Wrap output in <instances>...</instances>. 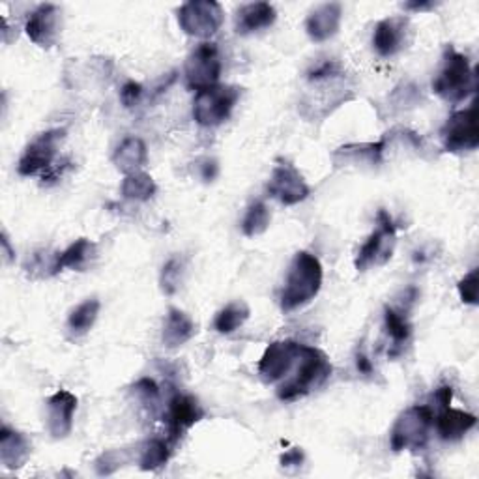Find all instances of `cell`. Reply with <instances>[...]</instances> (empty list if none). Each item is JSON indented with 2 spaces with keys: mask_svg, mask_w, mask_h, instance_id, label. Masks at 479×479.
Returning <instances> with one entry per match:
<instances>
[{
  "mask_svg": "<svg viewBox=\"0 0 479 479\" xmlns=\"http://www.w3.org/2000/svg\"><path fill=\"white\" fill-rule=\"evenodd\" d=\"M322 278L324 271L321 260L311 253L298 251L289 266L285 287L281 290V310L290 313L315 300V296L321 292Z\"/></svg>",
  "mask_w": 479,
  "mask_h": 479,
  "instance_id": "cell-1",
  "label": "cell"
},
{
  "mask_svg": "<svg viewBox=\"0 0 479 479\" xmlns=\"http://www.w3.org/2000/svg\"><path fill=\"white\" fill-rule=\"evenodd\" d=\"M331 376V363L328 356L313 347L300 345V354L294 372L280 386L278 397L281 401H294L319 390Z\"/></svg>",
  "mask_w": 479,
  "mask_h": 479,
  "instance_id": "cell-2",
  "label": "cell"
},
{
  "mask_svg": "<svg viewBox=\"0 0 479 479\" xmlns=\"http://www.w3.org/2000/svg\"><path fill=\"white\" fill-rule=\"evenodd\" d=\"M477 88L475 70L470 66L468 56L448 46L443 51L442 67L433 81V90L450 104H461Z\"/></svg>",
  "mask_w": 479,
  "mask_h": 479,
  "instance_id": "cell-3",
  "label": "cell"
},
{
  "mask_svg": "<svg viewBox=\"0 0 479 479\" xmlns=\"http://www.w3.org/2000/svg\"><path fill=\"white\" fill-rule=\"evenodd\" d=\"M433 425H434V410L431 406L416 404L404 410L392 429L393 452L422 450L429 440V433Z\"/></svg>",
  "mask_w": 479,
  "mask_h": 479,
  "instance_id": "cell-4",
  "label": "cell"
},
{
  "mask_svg": "<svg viewBox=\"0 0 479 479\" xmlns=\"http://www.w3.org/2000/svg\"><path fill=\"white\" fill-rule=\"evenodd\" d=\"M240 99V88L216 85L199 90L193 101V118L204 127H216L229 120Z\"/></svg>",
  "mask_w": 479,
  "mask_h": 479,
  "instance_id": "cell-5",
  "label": "cell"
},
{
  "mask_svg": "<svg viewBox=\"0 0 479 479\" xmlns=\"http://www.w3.org/2000/svg\"><path fill=\"white\" fill-rule=\"evenodd\" d=\"M397 227L386 210H381L376 216V229L367 238V242L362 246L356 257V270L365 271L371 266H382L392 259Z\"/></svg>",
  "mask_w": 479,
  "mask_h": 479,
  "instance_id": "cell-6",
  "label": "cell"
},
{
  "mask_svg": "<svg viewBox=\"0 0 479 479\" xmlns=\"http://www.w3.org/2000/svg\"><path fill=\"white\" fill-rule=\"evenodd\" d=\"M221 55L214 42H202L197 46L186 62V81L195 92L216 87L221 77Z\"/></svg>",
  "mask_w": 479,
  "mask_h": 479,
  "instance_id": "cell-7",
  "label": "cell"
},
{
  "mask_svg": "<svg viewBox=\"0 0 479 479\" xmlns=\"http://www.w3.org/2000/svg\"><path fill=\"white\" fill-rule=\"evenodd\" d=\"M223 23V8L212 0H193L178 10L180 28L195 38H210Z\"/></svg>",
  "mask_w": 479,
  "mask_h": 479,
  "instance_id": "cell-8",
  "label": "cell"
},
{
  "mask_svg": "<svg viewBox=\"0 0 479 479\" xmlns=\"http://www.w3.org/2000/svg\"><path fill=\"white\" fill-rule=\"evenodd\" d=\"M442 145L448 152H470L479 145L475 106L454 113L440 129Z\"/></svg>",
  "mask_w": 479,
  "mask_h": 479,
  "instance_id": "cell-9",
  "label": "cell"
},
{
  "mask_svg": "<svg viewBox=\"0 0 479 479\" xmlns=\"http://www.w3.org/2000/svg\"><path fill=\"white\" fill-rule=\"evenodd\" d=\"M64 139V129H51L42 135H38L23 152L17 170L23 177L38 175L42 170H47L53 167L56 148L60 141Z\"/></svg>",
  "mask_w": 479,
  "mask_h": 479,
  "instance_id": "cell-10",
  "label": "cell"
},
{
  "mask_svg": "<svg viewBox=\"0 0 479 479\" xmlns=\"http://www.w3.org/2000/svg\"><path fill=\"white\" fill-rule=\"evenodd\" d=\"M300 354V343L296 341H276L268 345L260 362H259V374L264 382H278L287 379L292 372L296 360Z\"/></svg>",
  "mask_w": 479,
  "mask_h": 479,
  "instance_id": "cell-11",
  "label": "cell"
},
{
  "mask_svg": "<svg viewBox=\"0 0 479 479\" xmlns=\"http://www.w3.org/2000/svg\"><path fill=\"white\" fill-rule=\"evenodd\" d=\"M310 186L305 184L300 170L292 163L283 161L273 168L271 178L268 182V193L273 199H278L280 202L287 204V207H292V204H298L310 197Z\"/></svg>",
  "mask_w": 479,
  "mask_h": 479,
  "instance_id": "cell-12",
  "label": "cell"
},
{
  "mask_svg": "<svg viewBox=\"0 0 479 479\" xmlns=\"http://www.w3.org/2000/svg\"><path fill=\"white\" fill-rule=\"evenodd\" d=\"M204 416V410L199 401L191 395L177 393L168 401L167 406V423H168V438L177 443L188 429H191Z\"/></svg>",
  "mask_w": 479,
  "mask_h": 479,
  "instance_id": "cell-13",
  "label": "cell"
},
{
  "mask_svg": "<svg viewBox=\"0 0 479 479\" xmlns=\"http://www.w3.org/2000/svg\"><path fill=\"white\" fill-rule=\"evenodd\" d=\"M60 10L55 5H42L34 10L25 25L26 36L40 47H53L58 38Z\"/></svg>",
  "mask_w": 479,
  "mask_h": 479,
  "instance_id": "cell-14",
  "label": "cell"
},
{
  "mask_svg": "<svg viewBox=\"0 0 479 479\" xmlns=\"http://www.w3.org/2000/svg\"><path fill=\"white\" fill-rule=\"evenodd\" d=\"M76 410L77 397L67 390H58L47 399V429L55 438H66L72 433Z\"/></svg>",
  "mask_w": 479,
  "mask_h": 479,
  "instance_id": "cell-15",
  "label": "cell"
},
{
  "mask_svg": "<svg viewBox=\"0 0 479 479\" xmlns=\"http://www.w3.org/2000/svg\"><path fill=\"white\" fill-rule=\"evenodd\" d=\"M408 17H390L381 21L374 26L372 34V46L374 51L384 58H390L401 53L408 40Z\"/></svg>",
  "mask_w": 479,
  "mask_h": 479,
  "instance_id": "cell-16",
  "label": "cell"
},
{
  "mask_svg": "<svg viewBox=\"0 0 479 479\" xmlns=\"http://www.w3.org/2000/svg\"><path fill=\"white\" fill-rule=\"evenodd\" d=\"M341 17H343V8H341V5L337 3L321 5L305 21L307 34H310V38L313 42H319V44L326 42L337 34L341 26Z\"/></svg>",
  "mask_w": 479,
  "mask_h": 479,
  "instance_id": "cell-17",
  "label": "cell"
},
{
  "mask_svg": "<svg viewBox=\"0 0 479 479\" xmlns=\"http://www.w3.org/2000/svg\"><path fill=\"white\" fill-rule=\"evenodd\" d=\"M477 423V418L474 414L464 413V410H457L452 406L442 408V413L434 420L438 436L442 440L455 442L461 440L468 431H472Z\"/></svg>",
  "mask_w": 479,
  "mask_h": 479,
  "instance_id": "cell-18",
  "label": "cell"
},
{
  "mask_svg": "<svg viewBox=\"0 0 479 479\" xmlns=\"http://www.w3.org/2000/svg\"><path fill=\"white\" fill-rule=\"evenodd\" d=\"M278 14L276 8L268 3H251L240 8L236 12V32L242 34H253L262 28H268L276 21Z\"/></svg>",
  "mask_w": 479,
  "mask_h": 479,
  "instance_id": "cell-19",
  "label": "cell"
},
{
  "mask_svg": "<svg viewBox=\"0 0 479 479\" xmlns=\"http://www.w3.org/2000/svg\"><path fill=\"white\" fill-rule=\"evenodd\" d=\"M193 335H195V322L191 321V317L177 310V307H170L163 324V335H161L163 345L168 349H178L186 345Z\"/></svg>",
  "mask_w": 479,
  "mask_h": 479,
  "instance_id": "cell-20",
  "label": "cell"
},
{
  "mask_svg": "<svg viewBox=\"0 0 479 479\" xmlns=\"http://www.w3.org/2000/svg\"><path fill=\"white\" fill-rule=\"evenodd\" d=\"M30 442L25 434L12 431L8 427L0 433V459L6 468H19L30 455Z\"/></svg>",
  "mask_w": 479,
  "mask_h": 479,
  "instance_id": "cell-21",
  "label": "cell"
},
{
  "mask_svg": "<svg viewBox=\"0 0 479 479\" xmlns=\"http://www.w3.org/2000/svg\"><path fill=\"white\" fill-rule=\"evenodd\" d=\"M94 257H96V244L87 238H81L55 259L51 266V273H58L64 268L83 271Z\"/></svg>",
  "mask_w": 479,
  "mask_h": 479,
  "instance_id": "cell-22",
  "label": "cell"
},
{
  "mask_svg": "<svg viewBox=\"0 0 479 479\" xmlns=\"http://www.w3.org/2000/svg\"><path fill=\"white\" fill-rule=\"evenodd\" d=\"M147 159H148L147 147L141 139H137V137H129V139H126L113 156L115 165L126 175L139 173Z\"/></svg>",
  "mask_w": 479,
  "mask_h": 479,
  "instance_id": "cell-23",
  "label": "cell"
},
{
  "mask_svg": "<svg viewBox=\"0 0 479 479\" xmlns=\"http://www.w3.org/2000/svg\"><path fill=\"white\" fill-rule=\"evenodd\" d=\"M250 313L251 311L246 301H240V300L230 301L216 315L214 326L219 333H232L246 324V321L250 319Z\"/></svg>",
  "mask_w": 479,
  "mask_h": 479,
  "instance_id": "cell-24",
  "label": "cell"
},
{
  "mask_svg": "<svg viewBox=\"0 0 479 479\" xmlns=\"http://www.w3.org/2000/svg\"><path fill=\"white\" fill-rule=\"evenodd\" d=\"M97 315H99V300L96 298L85 300L70 313V317H67V330L76 335H83L94 326Z\"/></svg>",
  "mask_w": 479,
  "mask_h": 479,
  "instance_id": "cell-25",
  "label": "cell"
},
{
  "mask_svg": "<svg viewBox=\"0 0 479 479\" xmlns=\"http://www.w3.org/2000/svg\"><path fill=\"white\" fill-rule=\"evenodd\" d=\"M384 328H386V333L388 337L392 339V343L395 349H403L404 343H408V339L410 335H413V326H410L408 319L392 310V307H386V311H384Z\"/></svg>",
  "mask_w": 479,
  "mask_h": 479,
  "instance_id": "cell-26",
  "label": "cell"
},
{
  "mask_svg": "<svg viewBox=\"0 0 479 479\" xmlns=\"http://www.w3.org/2000/svg\"><path fill=\"white\" fill-rule=\"evenodd\" d=\"M156 193V184L147 173L126 175L122 182V195L133 200H148Z\"/></svg>",
  "mask_w": 479,
  "mask_h": 479,
  "instance_id": "cell-27",
  "label": "cell"
},
{
  "mask_svg": "<svg viewBox=\"0 0 479 479\" xmlns=\"http://www.w3.org/2000/svg\"><path fill=\"white\" fill-rule=\"evenodd\" d=\"M270 225V210L262 200H255L251 207L248 209L244 219H242V230L246 236L253 238L262 232H266Z\"/></svg>",
  "mask_w": 479,
  "mask_h": 479,
  "instance_id": "cell-28",
  "label": "cell"
},
{
  "mask_svg": "<svg viewBox=\"0 0 479 479\" xmlns=\"http://www.w3.org/2000/svg\"><path fill=\"white\" fill-rule=\"evenodd\" d=\"M168 461V450H167V443L163 440H148L145 446L141 448V455H139V464L143 470H159L161 466H165Z\"/></svg>",
  "mask_w": 479,
  "mask_h": 479,
  "instance_id": "cell-29",
  "label": "cell"
},
{
  "mask_svg": "<svg viewBox=\"0 0 479 479\" xmlns=\"http://www.w3.org/2000/svg\"><path fill=\"white\" fill-rule=\"evenodd\" d=\"M184 262L180 259H170L161 271V289L165 294H175L182 283Z\"/></svg>",
  "mask_w": 479,
  "mask_h": 479,
  "instance_id": "cell-30",
  "label": "cell"
},
{
  "mask_svg": "<svg viewBox=\"0 0 479 479\" xmlns=\"http://www.w3.org/2000/svg\"><path fill=\"white\" fill-rule=\"evenodd\" d=\"M459 294L461 300L468 305H475L477 303V294H479V273L477 268L472 270L470 273L459 281Z\"/></svg>",
  "mask_w": 479,
  "mask_h": 479,
  "instance_id": "cell-31",
  "label": "cell"
},
{
  "mask_svg": "<svg viewBox=\"0 0 479 479\" xmlns=\"http://www.w3.org/2000/svg\"><path fill=\"white\" fill-rule=\"evenodd\" d=\"M135 393L141 395L147 404H154L159 399V388L150 379H143V381L137 382L135 384Z\"/></svg>",
  "mask_w": 479,
  "mask_h": 479,
  "instance_id": "cell-32",
  "label": "cell"
},
{
  "mask_svg": "<svg viewBox=\"0 0 479 479\" xmlns=\"http://www.w3.org/2000/svg\"><path fill=\"white\" fill-rule=\"evenodd\" d=\"M141 96H143V87L139 83H135V81L126 83L122 87V90H120V99H122V104L126 107H133L137 101L141 99Z\"/></svg>",
  "mask_w": 479,
  "mask_h": 479,
  "instance_id": "cell-33",
  "label": "cell"
},
{
  "mask_svg": "<svg viewBox=\"0 0 479 479\" xmlns=\"http://www.w3.org/2000/svg\"><path fill=\"white\" fill-rule=\"evenodd\" d=\"M301 463H303V454H301V450H298V448L287 452V454L281 457V464H283V468H289V466L300 468Z\"/></svg>",
  "mask_w": 479,
  "mask_h": 479,
  "instance_id": "cell-34",
  "label": "cell"
},
{
  "mask_svg": "<svg viewBox=\"0 0 479 479\" xmlns=\"http://www.w3.org/2000/svg\"><path fill=\"white\" fill-rule=\"evenodd\" d=\"M452 397H454V392H452V388H448V386H443V388L436 390V393H434V401H436V404H438L440 408L450 406Z\"/></svg>",
  "mask_w": 479,
  "mask_h": 479,
  "instance_id": "cell-35",
  "label": "cell"
},
{
  "mask_svg": "<svg viewBox=\"0 0 479 479\" xmlns=\"http://www.w3.org/2000/svg\"><path fill=\"white\" fill-rule=\"evenodd\" d=\"M356 365H358V371H360L362 374H371V372H372V363L369 362V358H367L365 354H358Z\"/></svg>",
  "mask_w": 479,
  "mask_h": 479,
  "instance_id": "cell-36",
  "label": "cell"
}]
</instances>
